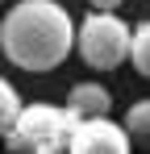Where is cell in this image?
Returning a JSON list of instances; mask_svg holds the SVG:
<instances>
[{
    "mask_svg": "<svg viewBox=\"0 0 150 154\" xmlns=\"http://www.w3.org/2000/svg\"><path fill=\"white\" fill-rule=\"evenodd\" d=\"M75 21L58 0H17L0 25V50L21 71H54L75 46Z\"/></svg>",
    "mask_w": 150,
    "mask_h": 154,
    "instance_id": "obj_1",
    "label": "cell"
},
{
    "mask_svg": "<svg viewBox=\"0 0 150 154\" xmlns=\"http://www.w3.org/2000/svg\"><path fill=\"white\" fill-rule=\"evenodd\" d=\"M75 121L79 117L67 104L63 108L58 104H25L4 137V146L13 154H67Z\"/></svg>",
    "mask_w": 150,
    "mask_h": 154,
    "instance_id": "obj_2",
    "label": "cell"
},
{
    "mask_svg": "<svg viewBox=\"0 0 150 154\" xmlns=\"http://www.w3.org/2000/svg\"><path fill=\"white\" fill-rule=\"evenodd\" d=\"M129 38H133V29L108 8H92L75 29L79 58L92 71H117L121 63H129Z\"/></svg>",
    "mask_w": 150,
    "mask_h": 154,
    "instance_id": "obj_3",
    "label": "cell"
},
{
    "mask_svg": "<svg viewBox=\"0 0 150 154\" xmlns=\"http://www.w3.org/2000/svg\"><path fill=\"white\" fill-rule=\"evenodd\" d=\"M129 150H133L129 129L108 121V112L79 117L71 129V146H67V154H129Z\"/></svg>",
    "mask_w": 150,
    "mask_h": 154,
    "instance_id": "obj_4",
    "label": "cell"
},
{
    "mask_svg": "<svg viewBox=\"0 0 150 154\" xmlns=\"http://www.w3.org/2000/svg\"><path fill=\"white\" fill-rule=\"evenodd\" d=\"M67 108H71L75 117H100V112H108L113 108V96L100 88V83H75L71 96H67Z\"/></svg>",
    "mask_w": 150,
    "mask_h": 154,
    "instance_id": "obj_5",
    "label": "cell"
},
{
    "mask_svg": "<svg viewBox=\"0 0 150 154\" xmlns=\"http://www.w3.org/2000/svg\"><path fill=\"white\" fill-rule=\"evenodd\" d=\"M125 129H129V137L142 146V150H150V100H133L129 108H125Z\"/></svg>",
    "mask_w": 150,
    "mask_h": 154,
    "instance_id": "obj_6",
    "label": "cell"
},
{
    "mask_svg": "<svg viewBox=\"0 0 150 154\" xmlns=\"http://www.w3.org/2000/svg\"><path fill=\"white\" fill-rule=\"evenodd\" d=\"M129 63L142 79H150V21H142L129 38Z\"/></svg>",
    "mask_w": 150,
    "mask_h": 154,
    "instance_id": "obj_7",
    "label": "cell"
},
{
    "mask_svg": "<svg viewBox=\"0 0 150 154\" xmlns=\"http://www.w3.org/2000/svg\"><path fill=\"white\" fill-rule=\"evenodd\" d=\"M21 108H25V104H21V96H17V88L0 75V142L8 137V129H13V121H17Z\"/></svg>",
    "mask_w": 150,
    "mask_h": 154,
    "instance_id": "obj_8",
    "label": "cell"
},
{
    "mask_svg": "<svg viewBox=\"0 0 150 154\" xmlns=\"http://www.w3.org/2000/svg\"><path fill=\"white\" fill-rule=\"evenodd\" d=\"M88 4H92V8H108V13L121 8V0H88Z\"/></svg>",
    "mask_w": 150,
    "mask_h": 154,
    "instance_id": "obj_9",
    "label": "cell"
}]
</instances>
